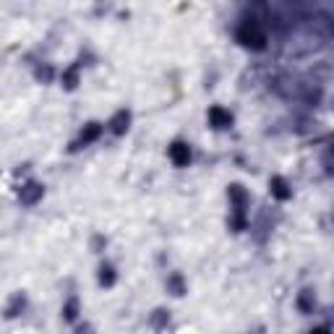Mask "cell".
<instances>
[{"label":"cell","mask_w":334,"mask_h":334,"mask_svg":"<svg viewBox=\"0 0 334 334\" xmlns=\"http://www.w3.org/2000/svg\"><path fill=\"white\" fill-rule=\"evenodd\" d=\"M170 157H173V162H175V165H188V159H191V154H188V146H183V144H175L173 149H170Z\"/></svg>","instance_id":"1"},{"label":"cell","mask_w":334,"mask_h":334,"mask_svg":"<svg viewBox=\"0 0 334 334\" xmlns=\"http://www.w3.org/2000/svg\"><path fill=\"white\" fill-rule=\"evenodd\" d=\"M240 39H243L246 45H261V42H264V37H261L254 26H246V29H243V32H240Z\"/></svg>","instance_id":"2"},{"label":"cell","mask_w":334,"mask_h":334,"mask_svg":"<svg viewBox=\"0 0 334 334\" xmlns=\"http://www.w3.org/2000/svg\"><path fill=\"white\" fill-rule=\"evenodd\" d=\"M209 118H211V123H214L217 128H225V126H230V115L225 113V110H219V107H214L209 113Z\"/></svg>","instance_id":"3"},{"label":"cell","mask_w":334,"mask_h":334,"mask_svg":"<svg viewBox=\"0 0 334 334\" xmlns=\"http://www.w3.org/2000/svg\"><path fill=\"white\" fill-rule=\"evenodd\" d=\"M313 334H329V332H324V329H316V332H313Z\"/></svg>","instance_id":"4"}]
</instances>
